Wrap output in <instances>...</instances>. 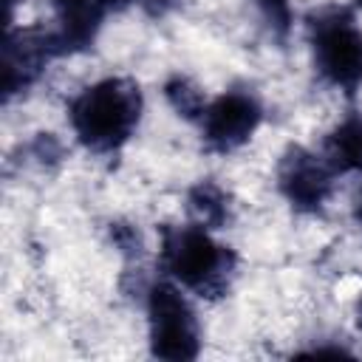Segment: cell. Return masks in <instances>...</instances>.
<instances>
[{
    "mask_svg": "<svg viewBox=\"0 0 362 362\" xmlns=\"http://www.w3.org/2000/svg\"><path fill=\"white\" fill-rule=\"evenodd\" d=\"M59 127L76 156L110 167L147 136L156 96L130 68H90L57 99Z\"/></svg>",
    "mask_w": 362,
    "mask_h": 362,
    "instance_id": "1",
    "label": "cell"
},
{
    "mask_svg": "<svg viewBox=\"0 0 362 362\" xmlns=\"http://www.w3.org/2000/svg\"><path fill=\"white\" fill-rule=\"evenodd\" d=\"M314 139L345 181H362V102L339 107Z\"/></svg>",
    "mask_w": 362,
    "mask_h": 362,
    "instance_id": "6",
    "label": "cell"
},
{
    "mask_svg": "<svg viewBox=\"0 0 362 362\" xmlns=\"http://www.w3.org/2000/svg\"><path fill=\"white\" fill-rule=\"evenodd\" d=\"M272 124V93L252 76H226L212 88L192 127V144L209 164H235L266 144Z\"/></svg>",
    "mask_w": 362,
    "mask_h": 362,
    "instance_id": "4",
    "label": "cell"
},
{
    "mask_svg": "<svg viewBox=\"0 0 362 362\" xmlns=\"http://www.w3.org/2000/svg\"><path fill=\"white\" fill-rule=\"evenodd\" d=\"M303 88L334 105H354L362 96V11L351 0L311 3L297 23Z\"/></svg>",
    "mask_w": 362,
    "mask_h": 362,
    "instance_id": "3",
    "label": "cell"
},
{
    "mask_svg": "<svg viewBox=\"0 0 362 362\" xmlns=\"http://www.w3.org/2000/svg\"><path fill=\"white\" fill-rule=\"evenodd\" d=\"M153 266L201 300L209 311L226 305L246 274V255L235 235L189 221L178 212L156 223Z\"/></svg>",
    "mask_w": 362,
    "mask_h": 362,
    "instance_id": "2",
    "label": "cell"
},
{
    "mask_svg": "<svg viewBox=\"0 0 362 362\" xmlns=\"http://www.w3.org/2000/svg\"><path fill=\"white\" fill-rule=\"evenodd\" d=\"M136 325L147 356L192 362L204 356L209 328L206 305L170 277L153 272L136 297Z\"/></svg>",
    "mask_w": 362,
    "mask_h": 362,
    "instance_id": "5",
    "label": "cell"
}]
</instances>
